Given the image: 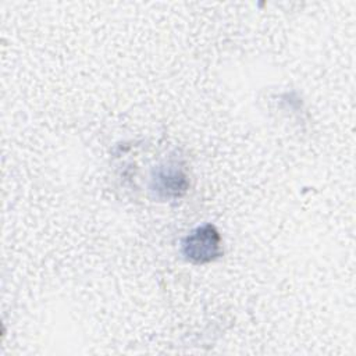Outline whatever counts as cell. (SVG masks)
<instances>
[{"mask_svg":"<svg viewBox=\"0 0 356 356\" xmlns=\"http://www.w3.org/2000/svg\"><path fill=\"white\" fill-rule=\"evenodd\" d=\"M184 253L193 261H209L220 253V236L211 225L196 228L184 242Z\"/></svg>","mask_w":356,"mask_h":356,"instance_id":"6da1fadb","label":"cell"}]
</instances>
